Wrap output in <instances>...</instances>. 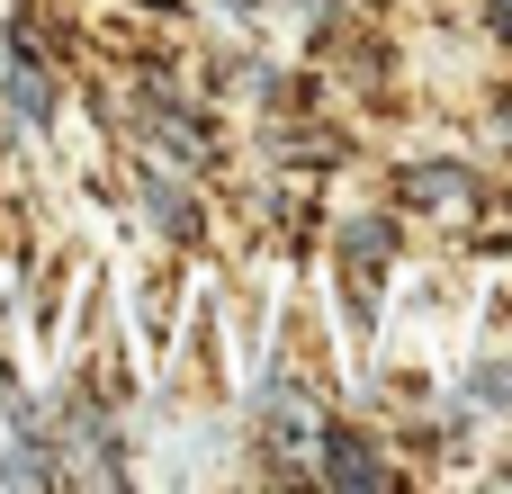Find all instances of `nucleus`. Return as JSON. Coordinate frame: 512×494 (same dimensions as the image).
<instances>
[{
	"label": "nucleus",
	"mask_w": 512,
	"mask_h": 494,
	"mask_svg": "<svg viewBox=\"0 0 512 494\" xmlns=\"http://www.w3.org/2000/svg\"><path fill=\"white\" fill-rule=\"evenodd\" d=\"M306 450H315V477H324V486H351V494H387L396 486V468H387L369 441H351V432H324V423H315Z\"/></svg>",
	"instance_id": "f257e3e1"
},
{
	"label": "nucleus",
	"mask_w": 512,
	"mask_h": 494,
	"mask_svg": "<svg viewBox=\"0 0 512 494\" xmlns=\"http://www.w3.org/2000/svg\"><path fill=\"white\" fill-rule=\"evenodd\" d=\"M9 108H18L27 126H45V117H54V90H45V72H36L27 54H9Z\"/></svg>",
	"instance_id": "f03ea898"
},
{
	"label": "nucleus",
	"mask_w": 512,
	"mask_h": 494,
	"mask_svg": "<svg viewBox=\"0 0 512 494\" xmlns=\"http://www.w3.org/2000/svg\"><path fill=\"white\" fill-rule=\"evenodd\" d=\"M405 198H423V207H450V198H468V180H459L450 162H423V171L405 180Z\"/></svg>",
	"instance_id": "7ed1b4c3"
},
{
	"label": "nucleus",
	"mask_w": 512,
	"mask_h": 494,
	"mask_svg": "<svg viewBox=\"0 0 512 494\" xmlns=\"http://www.w3.org/2000/svg\"><path fill=\"white\" fill-rule=\"evenodd\" d=\"M468 387H477V405H486V414H512V360H495V369H477Z\"/></svg>",
	"instance_id": "20e7f679"
},
{
	"label": "nucleus",
	"mask_w": 512,
	"mask_h": 494,
	"mask_svg": "<svg viewBox=\"0 0 512 494\" xmlns=\"http://www.w3.org/2000/svg\"><path fill=\"white\" fill-rule=\"evenodd\" d=\"M495 27H504V36H512V0H495Z\"/></svg>",
	"instance_id": "39448f33"
},
{
	"label": "nucleus",
	"mask_w": 512,
	"mask_h": 494,
	"mask_svg": "<svg viewBox=\"0 0 512 494\" xmlns=\"http://www.w3.org/2000/svg\"><path fill=\"white\" fill-rule=\"evenodd\" d=\"M234 9H252V0H234Z\"/></svg>",
	"instance_id": "423d86ee"
}]
</instances>
